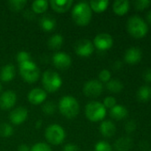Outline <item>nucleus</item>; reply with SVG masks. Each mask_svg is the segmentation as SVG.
I'll return each mask as SVG.
<instances>
[{"mask_svg":"<svg viewBox=\"0 0 151 151\" xmlns=\"http://www.w3.org/2000/svg\"><path fill=\"white\" fill-rule=\"evenodd\" d=\"M116 125L111 120H103L100 125V132L106 138L112 137L116 134Z\"/></svg>","mask_w":151,"mask_h":151,"instance_id":"obj_17","label":"nucleus"},{"mask_svg":"<svg viewBox=\"0 0 151 151\" xmlns=\"http://www.w3.org/2000/svg\"><path fill=\"white\" fill-rule=\"evenodd\" d=\"M106 87L109 92L114 93V94L121 92L122 89L124 88L123 83L119 80H116V79H111L109 82H107Z\"/></svg>","mask_w":151,"mask_h":151,"instance_id":"obj_27","label":"nucleus"},{"mask_svg":"<svg viewBox=\"0 0 151 151\" xmlns=\"http://www.w3.org/2000/svg\"><path fill=\"white\" fill-rule=\"evenodd\" d=\"M42 84L45 92L47 91L50 93H54L61 88L62 85V80L57 72L46 70L42 75Z\"/></svg>","mask_w":151,"mask_h":151,"instance_id":"obj_4","label":"nucleus"},{"mask_svg":"<svg viewBox=\"0 0 151 151\" xmlns=\"http://www.w3.org/2000/svg\"><path fill=\"white\" fill-rule=\"evenodd\" d=\"M47 97V94L44 89L40 88H35L31 89L28 94V100L30 104L34 105H38L43 104Z\"/></svg>","mask_w":151,"mask_h":151,"instance_id":"obj_13","label":"nucleus"},{"mask_svg":"<svg viewBox=\"0 0 151 151\" xmlns=\"http://www.w3.org/2000/svg\"><path fill=\"white\" fill-rule=\"evenodd\" d=\"M126 27L129 34L135 38H142L149 32V26L146 20L137 15L131 16L128 19Z\"/></svg>","mask_w":151,"mask_h":151,"instance_id":"obj_3","label":"nucleus"},{"mask_svg":"<svg viewBox=\"0 0 151 151\" xmlns=\"http://www.w3.org/2000/svg\"><path fill=\"white\" fill-rule=\"evenodd\" d=\"M16 59H17V62L19 63V65H20L25 62L30 61L31 57H30V54L27 51H20L16 56Z\"/></svg>","mask_w":151,"mask_h":151,"instance_id":"obj_32","label":"nucleus"},{"mask_svg":"<svg viewBox=\"0 0 151 151\" xmlns=\"http://www.w3.org/2000/svg\"><path fill=\"white\" fill-rule=\"evenodd\" d=\"M28 110L24 107H17L12 110L10 113L9 119L13 125H20L26 121L28 119Z\"/></svg>","mask_w":151,"mask_h":151,"instance_id":"obj_14","label":"nucleus"},{"mask_svg":"<svg viewBox=\"0 0 151 151\" xmlns=\"http://www.w3.org/2000/svg\"><path fill=\"white\" fill-rule=\"evenodd\" d=\"M32 10L35 13L42 14L46 12L49 7V2L46 0H36L32 3Z\"/></svg>","mask_w":151,"mask_h":151,"instance_id":"obj_26","label":"nucleus"},{"mask_svg":"<svg viewBox=\"0 0 151 151\" xmlns=\"http://www.w3.org/2000/svg\"><path fill=\"white\" fill-rule=\"evenodd\" d=\"M9 8L13 12H20L21 11L25 5L27 4L26 0H10L7 3Z\"/></svg>","mask_w":151,"mask_h":151,"instance_id":"obj_28","label":"nucleus"},{"mask_svg":"<svg viewBox=\"0 0 151 151\" xmlns=\"http://www.w3.org/2000/svg\"><path fill=\"white\" fill-rule=\"evenodd\" d=\"M103 91V85L98 80H91L85 83L83 88L84 94L91 98L98 97Z\"/></svg>","mask_w":151,"mask_h":151,"instance_id":"obj_8","label":"nucleus"},{"mask_svg":"<svg viewBox=\"0 0 151 151\" xmlns=\"http://www.w3.org/2000/svg\"><path fill=\"white\" fill-rule=\"evenodd\" d=\"M137 98L141 102H148L151 99V87L143 85L137 91Z\"/></svg>","mask_w":151,"mask_h":151,"instance_id":"obj_24","label":"nucleus"},{"mask_svg":"<svg viewBox=\"0 0 151 151\" xmlns=\"http://www.w3.org/2000/svg\"><path fill=\"white\" fill-rule=\"evenodd\" d=\"M13 134V128L11 125L7 123H2L0 125V136L1 137H10Z\"/></svg>","mask_w":151,"mask_h":151,"instance_id":"obj_29","label":"nucleus"},{"mask_svg":"<svg viewBox=\"0 0 151 151\" xmlns=\"http://www.w3.org/2000/svg\"><path fill=\"white\" fill-rule=\"evenodd\" d=\"M142 52L139 47H130L125 53V61L129 65H136L142 60Z\"/></svg>","mask_w":151,"mask_h":151,"instance_id":"obj_15","label":"nucleus"},{"mask_svg":"<svg viewBox=\"0 0 151 151\" xmlns=\"http://www.w3.org/2000/svg\"><path fill=\"white\" fill-rule=\"evenodd\" d=\"M63 44V36L60 34H55L48 40V47L53 50H58Z\"/></svg>","mask_w":151,"mask_h":151,"instance_id":"obj_23","label":"nucleus"},{"mask_svg":"<svg viewBox=\"0 0 151 151\" xmlns=\"http://www.w3.org/2000/svg\"><path fill=\"white\" fill-rule=\"evenodd\" d=\"M146 19H147V21H146L147 23L151 24V10L148 12V13H147V15H146Z\"/></svg>","mask_w":151,"mask_h":151,"instance_id":"obj_41","label":"nucleus"},{"mask_svg":"<svg viewBox=\"0 0 151 151\" xmlns=\"http://www.w3.org/2000/svg\"><path fill=\"white\" fill-rule=\"evenodd\" d=\"M71 16L77 25L81 27L88 25L93 17V11L89 5V3H77L72 9Z\"/></svg>","mask_w":151,"mask_h":151,"instance_id":"obj_1","label":"nucleus"},{"mask_svg":"<svg viewBox=\"0 0 151 151\" xmlns=\"http://www.w3.org/2000/svg\"><path fill=\"white\" fill-rule=\"evenodd\" d=\"M76 54L82 58L90 57L94 51V45L93 42L88 39H81L75 44Z\"/></svg>","mask_w":151,"mask_h":151,"instance_id":"obj_9","label":"nucleus"},{"mask_svg":"<svg viewBox=\"0 0 151 151\" xmlns=\"http://www.w3.org/2000/svg\"><path fill=\"white\" fill-rule=\"evenodd\" d=\"M85 113L90 121L99 122L106 117L107 109L101 103L98 101H92L86 104Z\"/></svg>","mask_w":151,"mask_h":151,"instance_id":"obj_5","label":"nucleus"},{"mask_svg":"<svg viewBox=\"0 0 151 151\" xmlns=\"http://www.w3.org/2000/svg\"><path fill=\"white\" fill-rule=\"evenodd\" d=\"M41 125H42V121L39 119L36 122V128H40L41 127Z\"/></svg>","mask_w":151,"mask_h":151,"instance_id":"obj_42","label":"nucleus"},{"mask_svg":"<svg viewBox=\"0 0 151 151\" xmlns=\"http://www.w3.org/2000/svg\"><path fill=\"white\" fill-rule=\"evenodd\" d=\"M133 4H134V7L136 10L142 11L150 6L151 1L150 0H136V1H134Z\"/></svg>","mask_w":151,"mask_h":151,"instance_id":"obj_33","label":"nucleus"},{"mask_svg":"<svg viewBox=\"0 0 151 151\" xmlns=\"http://www.w3.org/2000/svg\"><path fill=\"white\" fill-rule=\"evenodd\" d=\"M80 106L77 100L71 96L61 97L59 103V111L67 119H74L79 113Z\"/></svg>","mask_w":151,"mask_h":151,"instance_id":"obj_2","label":"nucleus"},{"mask_svg":"<svg viewBox=\"0 0 151 151\" xmlns=\"http://www.w3.org/2000/svg\"><path fill=\"white\" fill-rule=\"evenodd\" d=\"M109 4V2L108 0H93L89 3V5L92 11H94L95 12H102L108 8Z\"/></svg>","mask_w":151,"mask_h":151,"instance_id":"obj_25","label":"nucleus"},{"mask_svg":"<svg viewBox=\"0 0 151 151\" xmlns=\"http://www.w3.org/2000/svg\"><path fill=\"white\" fill-rule=\"evenodd\" d=\"M2 89H3V87H2V85H1V83H0V95L2 94L1 92H2Z\"/></svg>","mask_w":151,"mask_h":151,"instance_id":"obj_43","label":"nucleus"},{"mask_svg":"<svg viewBox=\"0 0 151 151\" xmlns=\"http://www.w3.org/2000/svg\"><path fill=\"white\" fill-rule=\"evenodd\" d=\"M49 4L56 12L63 13L68 12L71 8L73 4V0H51L49 2Z\"/></svg>","mask_w":151,"mask_h":151,"instance_id":"obj_16","label":"nucleus"},{"mask_svg":"<svg viewBox=\"0 0 151 151\" xmlns=\"http://www.w3.org/2000/svg\"><path fill=\"white\" fill-rule=\"evenodd\" d=\"M30 151H52V149L47 143L37 142L30 148Z\"/></svg>","mask_w":151,"mask_h":151,"instance_id":"obj_34","label":"nucleus"},{"mask_svg":"<svg viewBox=\"0 0 151 151\" xmlns=\"http://www.w3.org/2000/svg\"><path fill=\"white\" fill-rule=\"evenodd\" d=\"M17 101V95L12 90H6L0 95V108L2 110L12 109Z\"/></svg>","mask_w":151,"mask_h":151,"instance_id":"obj_12","label":"nucleus"},{"mask_svg":"<svg viewBox=\"0 0 151 151\" xmlns=\"http://www.w3.org/2000/svg\"><path fill=\"white\" fill-rule=\"evenodd\" d=\"M136 127H137V125H136V122L134 120H129L125 125V130L130 134V133H133L135 131Z\"/></svg>","mask_w":151,"mask_h":151,"instance_id":"obj_37","label":"nucleus"},{"mask_svg":"<svg viewBox=\"0 0 151 151\" xmlns=\"http://www.w3.org/2000/svg\"><path fill=\"white\" fill-rule=\"evenodd\" d=\"M19 71L22 79L28 83L36 82L40 77V70L32 60L20 64L19 65Z\"/></svg>","mask_w":151,"mask_h":151,"instance_id":"obj_6","label":"nucleus"},{"mask_svg":"<svg viewBox=\"0 0 151 151\" xmlns=\"http://www.w3.org/2000/svg\"><path fill=\"white\" fill-rule=\"evenodd\" d=\"M99 80L102 82H109L111 80V73L108 69H103L99 73Z\"/></svg>","mask_w":151,"mask_h":151,"instance_id":"obj_35","label":"nucleus"},{"mask_svg":"<svg viewBox=\"0 0 151 151\" xmlns=\"http://www.w3.org/2000/svg\"><path fill=\"white\" fill-rule=\"evenodd\" d=\"M53 63L59 70H67L72 64L71 57L65 52L58 51L53 56Z\"/></svg>","mask_w":151,"mask_h":151,"instance_id":"obj_11","label":"nucleus"},{"mask_svg":"<svg viewBox=\"0 0 151 151\" xmlns=\"http://www.w3.org/2000/svg\"><path fill=\"white\" fill-rule=\"evenodd\" d=\"M42 111L45 115H53L56 111V104L53 102H46L42 105Z\"/></svg>","mask_w":151,"mask_h":151,"instance_id":"obj_30","label":"nucleus"},{"mask_svg":"<svg viewBox=\"0 0 151 151\" xmlns=\"http://www.w3.org/2000/svg\"><path fill=\"white\" fill-rule=\"evenodd\" d=\"M113 12L118 15V16H123L130 9V2L128 0H117L113 3L112 5Z\"/></svg>","mask_w":151,"mask_h":151,"instance_id":"obj_19","label":"nucleus"},{"mask_svg":"<svg viewBox=\"0 0 151 151\" xmlns=\"http://www.w3.org/2000/svg\"><path fill=\"white\" fill-rule=\"evenodd\" d=\"M142 78L145 81V82L147 83H150L151 82V69L148 68L146 70H144L143 73H142Z\"/></svg>","mask_w":151,"mask_h":151,"instance_id":"obj_39","label":"nucleus"},{"mask_svg":"<svg viewBox=\"0 0 151 151\" xmlns=\"http://www.w3.org/2000/svg\"><path fill=\"white\" fill-rule=\"evenodd\" d=\"M113 38L108 33L98 34L93 40V45L100 50H108L113 46Z\"/></svg>","mask_w":151,"mask_h":151,"instance_id":"obj_10","label":"nucleus"},{"mask_svg":"<svg viewBox=\"0 0 151 151\" xmlns=\"http://www.w3.org/2000/svg\"><path fill=\"white\" fill-rule=\"evenodd\" d=\"M40 27L46 32L53 31L56 27V20L51 16H44L40 19Z\"/></svg>","mask_w":151,"mask_h":151,"instance_id":"obj_22","label":"nucleus"},{"mask_svg":"<svg viewBox=\"0 0 151 151\" xmlns=\"http://www.w3.org/2000/svg\"><path fill=\"white\" fill-rule=\"evenodd\" d=\"M110 116L112 119L116 120H122L125 119L128 115V111L127 109L121 104H116L113 108L110 109Z\"/></svg>","mask_w":151,"mask_h":151,"instance_id":"obj_20","label":"nucleus"},{"mask_svg":"<svg viewBox=\"0 0 151 151\" xmlns=\"http://www.w3.org/2000/svg\"><path fill=\"white\" fill-rule=\"evenodd\" d=\"M102 104L106 109H111L117 104V100L114 96H107L104 98Z\"/></svg>","mask_w":151,"mask_h":151,"instance_id":"obj_36","label":"nucleus"},{"mask_svg":"<svg viewBox=\"0 0 151 151\" xmlns=\"http://www.w3.org/2000/svg\"><path fill=\"white\" fill-rule=\"evenodd\" d=\"M62 151H80V148L76 144L69 143L63 147V150Z\"/></svg>","mask_w":151,"mask_h":151,"instance_id":"obj_38","label":"nucleus"},{"mask_svg":"<svg viewBox=\"0 0 151 151\" xmlns=\"http://www.w3.org/2000/svg\"><path fill=\"white\" fill-rule=\"evenodd\" d=\"M133 144V140L130 137H121L116 141L114 148L117 151H128L132 148Z\"/></svg>","mask_w":151,"mask_h":151,"instance_id":"obj_21","label":"nucleus"},{"mask_svg":"<svg viewBox=\"0 0 151 151\" xmlns=\"http://www.w3.org/2000/svg\"><path fill=\"white\" fill-rule=\"evenodd\" d=\"M44 135L47 142L53 145L61 144L66 138V133L64 129L61 126L58 124H53L48 126L45 129Z\"/></svg>","mask_w":151,"mask_h":151,"instance_id":"obj_7","label":"nucleus"},{"mask_svg":"<svg viewBox=\"0 0 151 151\" xmlns=\"http://www.w3.org/2000/svg\"><path fill=\"white\" fill-rule=\"evenodd\" d=\"M18 151H30V148L27 144H20L18 147Z\"/></svg>","mask_w":151,"mask_h":151,"instance_id":"obj_40","label":"nucleus"},{"mask_svg":"<svg viewBox=\"0 0 151 151\" xmlns=\"http://www.w3.org/2000/svg\"><path fill=\"white\" fill-rule=\"evenodd\" d=\"M94 151H113V150L109 143L104 141H100L95 144Z\"/></svg>","mask_w":151,"mask_h":151,"instance_id":"obj_31","label":"nucleus"},{"mask_svg":"<svg viewBox=\"0 0 151 151\" xmlns=\"http://www.w3.org/2000/svg\"><path fill=\"white\" fill-rule=\"evenodd\" d=\"M15 76V66L12 64L4 65L0 70V80L4 82H9Z\"/></svg>","mask_w":151,"mask_h":151,"instance_id":"obj_18","label":"nucleus"}]
</instances>
